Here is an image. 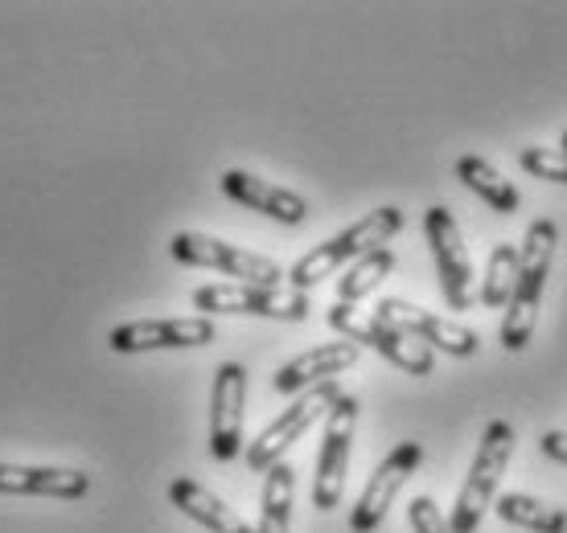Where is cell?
Segmentation results:
<instances>
[{
	"label": "cell",
	"instance_id": "5b68a950",
	"mask_svg": "<svg viewBox=\"0 0 567 533\" xmlns=\"http://www.w3.org/2000/svg\"><path fill=\"white\" fill-rule=\"evenodd\" d=\"M169 254L185 266H202V271H218L227 280L239 283H256V288H280V280H288V271L280 263H271L256 251H243V247H230L223 239H210V234H198V230H182L173 234Z\"/></svg>",
	"mask_w": 567,
	"mask_h": 533
},
{
	"label": "cell",
	"instance_id": "7402d4cb",
	"mask_svg": "<svg viewBox=\"0 0 567 533\" xmlns=\"http://www.w3.org/2000/svg\"><path fill=\"white\" fill-rule=\"evenodd\" d=\"M514 275H518V247L502 242V247H494L489 266H485V280H482L485 309L506 312V304H511V295H514Z\"/></svg>",
	"mask_w": 567,
	"mask_h": 533
},
{
	"label": "cell",
	"instance_id": "8fae6325",
	"mask_svg": "<svg viewBox=\"0 0 567 533\" xmlns=\"http://www.w3.org/2000/svg\"><path fill=\"white\" fill-rule=\"evenodd\" d=\"M218 337L210 316H165V321H128L112 328L115 353H153V349H202Z\"/></svg>",
	"mask_w": 567,
	"mask_h": 533
},
{
	"label": "cell",
	"instance_id": "44dd1931",
	"mask_svg": "<svg viewBox=\"0 0 567 533\" xmlns=\"http://www.w3.org/2000/svg\"><path fill=\"white\" fill-rule=\"evenodd\" d=\"M391 271H395V251H391V247H379V251L362 254V259L338 280V304H358V300L374 292Z\"/></svg>",
	"mask_w": 567,
	"mask_h": 533
},
{
	"label": "cell",
	"instance_id": "7a4b0ae2",
	"mask_svg": "<svg viewBox=\"0 0 567 533\" xmlns=\"http://www.w3.org/2000/svg\"><path fill=\"white\" fill-rule=\"evenodd\" d=\"M511 460H514V422L489 419L482 431V443H477V456H473V463H468L465 484H461V492H456L453 513H449L453 533L482 530V518L494 509L497 484H502V477H506Z\"/></svg>",
	"mask_w": 567,
	"mask_h": 533
},
{
	"label": "cell",
	"instance_id": "603a6c76",
	"mask_svg": "<svg viewBox=\"0 0 567 533\" xmlns=\"http://www.w3.org/2000/svg\"><path fill=\"white\" fill-rule=\"evenodd\" d=\"M518 165H523L530 177H539V181H551V185H567V156L559 148H523L518 153Z\"/></svg>",
	"mask_w": 567,
	"mask_h": 533
},
{
	"label": "cell",
	"instance_id": "9c48e42d",
	"mask_svg": "<svg viewBox=\"0 0 567 533\" xmlns=\"http://www.w3.org/2000/svg\"><path fill=\"white\" fill-rule=\"evenodd\" d=\"M424 234L427 247H432V259H436L444 304L453 312H468L473 309V259H468V247L461 239V226L444 206H432L424 213Z\"/></svg>",
	"mask_w": 567,
	"mask_h": 533
},
{
	"label": "cell",
	"instance_id": "3957f363",
	"mask_svg": "<svg viewBox=\"0 0 567 533\" xmlns=\"http://www.w3.org/2000/svg\"><path fill=\"white\" fill-rule=\"evenodd\" d=\"M399 230H403V210H395V206H383V210L367 213L362 222L346 226L338 239H329V242H321V247H312L309 254H300L297 263H292V271H288V283H292V292H305V288H312V283L329 280V275H333L341 263H350V259L358 263L362 254L386 247V242L395 239Z\"/></svg>",
	"mask_w": 567,
	"mask_h": 533
},
{
	"label": "cell",
	"instance_id": "5bb4252c",
	"mask_svg": "<svg viewBox=\"0 0 567 533\" xmlns=\"http://www.w3.org/2000/svg\"><path fill=\"white\" fill-rule=\"evenodd\" d=\"M218 185H223V194H227L230 201H239V206H247V210H256V213H268L271 222L300 226L309 218V206H305L300 194L284 189V185L259 181V177H251V173H243V169H227Z\"/></svg>",
	"mask_w": 567,
	"mask_h": 533
},
{
	"label": "cell",
	"instance_id": "9a60e30c",
	"mask_svg": "<svg viewBox=\"0 0 567 533\" xmlns=\"http://www.w3.org/2000/svg\"><path fill=\"white\" fill-rule=\"evenodd\" d=\"M358 345L350 341H338V345H317V349L300 353L292 357L288 365L276 369V378H271V390L276 394H305L312 386H321V382H333L338 374H346L350 365H358Z\"/></svg>",
	"mask_w": 567,
	"mask_h": 533
},
{
	"label": "cell",
	"instance_id": "277c9868",
	"mask_svg": "<svg viewBox=\"0 0 567 533\" xmlns=\"http://www.w3.org/2000/svg\"><path fill=\"white\" fill-rule=\"evenodd\" d=\"M329 328L341 333V337L350 341V345H370V349L386 357L391 365H399L403 374H412V378H427L432 374V365H436V353L427 349L424 341H415L412 333H403L395 328L391 321H383L379 312H358L354 304H338L333 300V309H329Z\"/></svg>",
	"mask_w": 567,
	"mask_h": 533
},
{
	"label": "cell",
	"instance_id": "ffe728a7",
	"mask_svg": "<svg viewBox=\"0 0 567 533\" xmlns=\"http://www.w3.org/2000/svg\"><path fill=\"white\" fill-rule=\"evenodd\" d=\"M494 513L506 525H518V530L530 533H567V513L564 509L547 505L539 497H526V492H502L494 501Z\"/></svg>",
	"mask_w": 567,
	"mask_h": 533
},
{
	"label": "cell",
	"instance_id": "484cf974",
	"mask_svg": "<svg viewBox=\"0 0 567 533\" xmlns=\"http://www.w3.org/2000/svg\"><path fill=\"white\" fill-rule=\"evenodd\" d=\"M559 153L567 156V127H564V136H559Z\"/></svg>",
	"mask_w": 567,
	"mask_h": 533
},
{
	"label": "cell",
	"instance_id": "d6986e66",
	"mask_svg": "<svg viewBox=\"0 0 567 533\" xmlns=\"http://www.w3.org/2000/svg\"><path fill=\"white\" fill-rule=\"evenodd\" d=\"M292 497H297V472L292 463H276L264 472V497H259V530L256 533H288L292 530Z\"/></svg>",
	"mask_w": 567,
	"mask_h": 533
},
{
	"label": "cell",
	"instance_id": "ac0fdd59",
	"mask_svg": "<svg viewBox=\"0 0 567 533\" xmlns=\"http://www.w3.org/2000/svg\"><path fill=\"white\" fill-rule=\"evenodd\" d=\"M456 181L465 185L468 194H477L489 206V210H497L502 218H511V213H518V206H523V197H518V189H514L502 173L485 160V156H461L456 160Z\"/></svg>",
	"mask_w": 567,
	"mask_h": 533
},
{
	"label": "cell",
	"instance_id": "6da1fadb",
	"mask_svg": "<svg viewBox=\"0 0 567 533\" xmlns=\"http://www.w3.org/2000/svg\"><path fill=\"white\" fill-rule=\"evenodd\" d=\"M555 247H559V226L551 218H539V222L526 226L523 247H518V275H514V295L506 304V316H502V349L506 353H523L535 337V321H539V304H543V288H547V275H551L555 263Z\"/></svg>",
	"mask_w": 567,
	"mask_h": 533
},
{
	"label": "cell",
	"instance_id": "7c38bea8",
	"mask_svg": "<svg viewBox=\"0 0 567 533\" xmlns=\"http://www.w3.org/2000/svg\"><path fill=\"white\" fill-rule=\"evenodd\" d=\"M243 403H247V369L223 362L214 369L210 390V456L230 463L243 451Z\"/></svg>",
	"mask_w": 567,
	"mask_h": 533
},
{
	"label": "cell",
	"instance_id": "2e32d148",
	"mask_svg": "<svg viewBox=\"0 0 567 533\" xmlns=\"http://www.w3.org/2000/svg\"><path fill=\"white\" fill-rule=\"evenodd\" d=\"M0 492L4 497H54V501H83L91 477L79 468H33V463H0Z\"/></svg>",
	"mask_w": 567,
	"mask_h": 533
},
{
	"label": "cell",
	"instance_id": "4fadbf2b",
	"mask_svg": "<svg viewBox=\"0 0 567 533\" xmlns=\"http://www.w3.org/2000/svg\"><path fill=\"white\" fill-rule=\"evenodd\" d=\"M374 312H379L383 321L395 324V328H403V333H412L415 341H424L427 349H440V353H449V357H473V353L482 349V341H477L473 328H465V324H456V321H444V316H436V312H427V309H415V304L399 300V295H386Z\"/></svg>",
	"mask_w": 567,
	"mask_h": 533
},
{
	"label": "cell",
	"instance_id": "8992f818",
	"mask_svg": "<svg viewBox=\"0 0 567 533\" xmlns=\"http://www.w3.org/2000/svg\"><path fill=\"white\" fill-rule=\"evenodd\" d=\"M198 312L227 316H268V321H305L312 312L309 295L292 288H256V283H210L194 292Z\"/></svg>",
	"mask_w": 567,
	"mask_h": 533
},
{
	"label": "cell",
	"instance_id": "52a82bcc",
	"mask_svg": "<svg viewBox=\"0 0 567 533\" xmlns=\"http://www.w3.org/2000/svg\"><path fill=\"white\" fill-rule=\"evenodd\" d=\"M341 398L338 382H321V386H312V390H305L292 403V407L284 410L280 419H271L264 431H259V439L247 448V468L251 472H268V468H276V463L284 460V451L292 448L305 431H309L317 419H326L329 407Z\"/></svg>",
	"mask_w": 567,
	"mask_h": 533
},
{
	"label": "cell",
	"instance_id": "cb8c5ba5",
	"mask_svg": "<svg viewBox=\"0 0 567 533\" xmlns=\"http://www.w3.org/2000/svg\"><path fill=\"white\" fill-rule=\"evenodd\" d=\"M408 521H412L415 533H453L449 518L440 513V505L432 497H415L412 505H408Z\"/></svg>",
	"mask_w": 567,
	"mask_h": 533
},
{
	"label": "cell",
	"instance_id": "e0dca14e",
	"mask_svg": "<svg viewBox=\"0 0 567 533\" xmlns=\"http://www.w3.org/2000/svg\"><path fill=\"white\" fill-rule=\"evenodd\" d=\"M169 501L173 509H182L189 521H198L202 530L210 533H256L247 521L235 513V509L223 501V497H214L206 484H198L194 477H177L169 484Z\"/></svg>",
	"mask_w": 567,
	"mask_h": 533
},
{
	"label": "cell",
	"instance_id": "d4e9b609",
	"mask_svg": "<svg viewBox=\"0 0 567 533\" xmlns=\"http://www.w3.org/2000/svg\"><path fill=\"white\" fill-rule=\"evenodd\" d=\"M539 448H543V456H547V460L564 463V468H567V431H547V436L539 439Z\"/></svg>",
	"mask_w": 567,
	"mask_h": 533
},
{
	"label": "cell",
	"instance_id": "ba28073f",
	"mask_svg": "<svg viewBox=\"0 0 567 533\" xmlns=\"http://www.w3.org/2000/svg\"><path fill=\"white\" fill-rule=\"evenodd\" d=\"M358 431V398L341 394L326 415V439H321V456H317V480H312V505L329 513L338 509L341 489H346V472H350V448H354Z\"/></svg>",
	"mask_w": 567,
	"mask_h": 533
},
{
	"label": "cell",
	"instance_id": "30bf717a",
	"mask_svg": "<svg viewBox=\"0 0 567 533\" xmlns=\"http://www.w3.org/2000/svg\"><path fill=\"white\" fill-rule=\"evenodd\" d=\"M420 460H424V443H415V439H403L399 448H391V456L374 468V477L367 480V489L358 497L354 513H350V530L354 533L379 530L383 518L391 513V505H395L399 489H403V484L412 480L415 468H420Z\"/></svg>",
	"mask_w": 567,
	"mask_h": 533
}]
</instances>
